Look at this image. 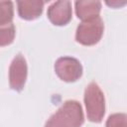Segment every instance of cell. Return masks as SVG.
<instances>
[{
    "label": "cell",
    "instance_id": "cell-10",
    "mask_svg": "<svg viewBox=\"0 0 127 127\" xmlns=\"http://www.w3.org/2000/svg\"><path fill=\"white\" fill-rule=\"evenodd\" d=\"M14 7L12 1H0V26L12 23Z\"/></svg>",
    "mask_w": 127,
    "mask_h": 127
},
{
    "label": "cell",
    "instance_id": "cell-4",
    "mask_svg": "<svg viewBox=\"0 0 127 127\" xmlns=\"http://www.w3.org/2000/svg\"><path fill=\"white\" fill-rule=\"evenodd\" d=\"M57 75L65 82H74L79 79L83 72L81 63L73 57H61L55 63Z\"/></svg>",
    "mask_w": 127,
    "mask_h": 127
},
{
    "label": "cell",
    "instance_id": "cell-3",
    "mask_svg": "<svg viewBox=\"0 0 127 127\" xmlns=\"http://www.w3.org/2000/svg\"><path fill=\"white\" fill-rule=\"evenodd\" d=\"M104 32V24L100 16L82 21L76 28L75 40L83 46H93L97 44Z\"/></svg>",
    "mask_w": 127,
    "mask_h": 127
},
{
    "label": "cell",
    "instance_id": "cell-9",
    "mask_svg": "<svg viewBox=\"0 0 127 127\" xmlns=\"http://www.w3.org/2000/svg\"><path fill=\"white\" fill-rule=\"evenodd\" d=\"M16 35V28L13 23L0 26V47L8 46L13 43Z\"/></svg>",
    "mask_w": 127,
    "mask_h": 127
},
{
    "label": "cell",
    "instance_id": "cell-5",
    "mask_svg": "<svg viewBox=\"0 0 127 127\" xmlns=\"http://www.w3.org/2000/svg\"><path fill=\"white\" fill-rule=\"evenodd\" d=\"M28 75V64L22 54H18L12 60L9 66V84L15 91L23 90Z\"/></svg>",
    "mask_w": 127,
    "mask_h": 127
},
{
    "label": "cell",
    "instance_id": "cell-11",
    "mask_svg": "<svg viewBox=\"0 0 127 127\" xmlns=\"http://www.w3.org/2000/svg\"><path fill=\"white\" fill-rule=\"evenodd\" d=\"M105 127H127V116L125 113L111 114L105 123Z\"/></svg>",
    "mask_w": 127,
    "mask_h": 127
},
{
    "label": "cell",
    "instance_id": "cell-2",
    "mask_svg": "<svg viewBox=\"0 0 127 127\" xmlns=\"http://www.w3.org/2000/svg\"><path fill=\"white\" fill-rule=\"evenodd\" d=\"M83 99L88 120L94 123L101 122L105 114V96L96 82L92 81L86 85Z\"/></svg>",
    "mask_w": 127,
    "mask_h": 127
},
{
    "label": "cell",
    "instance_id": "cell-6",
    "mask_svg": "<svg viewBox=\"0 0 127 127\" xmlns=\"http://www.w3.org/2000/svg\"><path fill=\"white\" fill-rule=\"evenodd\" d=\"M47 16L52 24L56 26L66 25L72 17L71 3L68 0L56 1L49 6Z\"/></svg>",
    "mask_w": 127,
    "mask_h": 127
},
{
    "label": "cell",
    "instance_id": "cell-7",
    "mask_svg": "<svg viewBox=\"0 0 127 127\" xmlns=\"http://www.w3.org/2000/svg\"><path fill=\"white\" fill-rule=\"evenodd\" d=\"M44 1L40 0H23L17 1L18 14L22 19L35 20L39 18L44 9Z\"/></svg>",
    "mask_w": 127,
    "mask_h": 127
},
{
    "label": "cell",
    "instance_id": "cell-8",
    "mask_svg": "<svg viewBox=\"0 0 127 127\" xmlns=\"http://www.w3.org/2000/svg\"><path fill=\"white\" fill-rule=\"evenodd\" d=\"M75 5V13L76 16L82 21L92 19L94 17L99 16L101 10V2L100 1H76Z\"/></svg>",
    "mask_w": 127,
    "mask_h": 127
},
{
    "label": "cell",
    "instance_id": "cell-1",
    "mask_svg": "<svg viewBox=\"0 0 127 127\" xmlns=\"http://www.w3.org/2000/svg\"><path fill=\"white\" fill-rule=\"evenodd\" d=\"M84 115L81 104L76 100H66L48 119L44 127H81Z\"/></svg>",
    "mask_w": 127,
    "mask_h": 127
}]
</instances>
